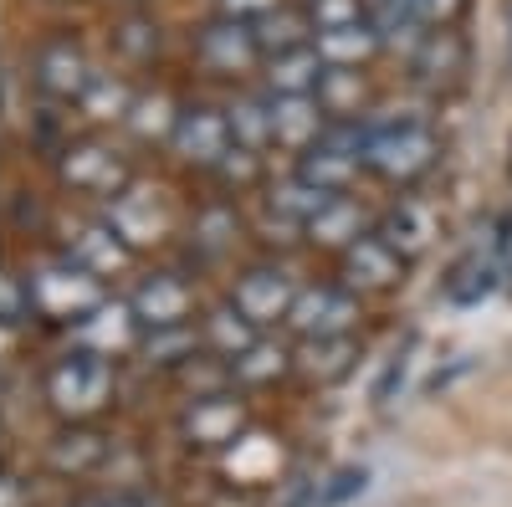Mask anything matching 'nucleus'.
Returning <instances> with one entry per match:
<instances>
[{
    "label": "nucleus",
    "mask_w": 512,
    "mask_h": 507,
    "mask_svg": "<svg viewBox=\"0 0 512 507\" xmlns=\"http://www.w3.org/2000/svg\"><path fill=\"white\" fill-rule=\"evenodd\" d=\"M349 338H313V349H308V369L333 379V374H344L349 369Z\"/></svg>",
    "instance_id": "obj_22"
},
{
    "label": "nucleus",
    "mask_w": 512,
    "mask_h": 507,
    "mask_svg": "<svg viewBox=\"0 0 512 507\" xmlns=\"http://www.w3.org/2000/svg\"><path fill=\"white\" fill-rule=\"evenodd\" d=\"M379 241L395 251V257H420L425 246H431V216L415 205V200H400L390 216L379 226Z\"/></svg>",
    "instance_id": "obj_10"
},
{
    "label": "nucleus",
    "mask_w": 512,
    "mask_h": 507,
    "mask_svg": "<svg viewBox=\"0 0 512 507\" xmlns=\"http://www.w3.org/2000/svg\"><path fill=\"white\" fill-rule=\"evenodd\" d=\"M236 426H241V405L226 400V395H205L195 400L190 420H185V431L205 446H221V441H236Z\"/></svg>",
    "instance_id": "obj_11"
},
{
    "label": "nucleus",
    "mask_w": 512,
    "mask_h": 507,
    "mask_svg": "<svg viewBox=\"0 0 512 507\" xmlns=\"http://www.w3.org/2000/svg\"><path fill=\"white\" fill-rule=\"evenodd\" d=\"M308 231H313V241H333V246H338V241L359 236V210H354L349 200H333V205L323 210V216H318Z\"/></svg>",
    "instance_id": "obj_20"
},
{
    "label": "nucleus",
    "mask_w": 512,
    "mask_h": 507,
    "mask_svg": "<svg viewBox=\"0 0 512 507\" xmlns=\"http://www.w3.org/2000/svg\"><path fill=\"white\" fill-rule=\"evenodd\" d=\"M349 277L364 282V287H390L400 277V257L379 236H359L349 246Z\"/></svg>",
    "instance_id": "obj_13"
},
{
    "label": "nucleus",
    "mask_w": 512,
    "mask_h": 507,
    "mask_svg": "<svg viewBox=\"0 0 512 507\" xmlns=\"http://www.w3.org/2000/svg\"><path fill=\"white\" fill-rule=\"evenodd\" d=\"M313 98L323 103V113H344V108H354V103H359V72H349V67H328Z\"/></svg>",
    "instance_id": "obj_19"
},
{
    "label": "nucleus",
    "mask_w": 512,
    "mask_h": 507,
    "mask_svg": "<svg viewBox=\"0 0 512 507\" xmlns=\"http://www.w3.org/2000/svg\"><path fill=\"white\" fill-rule=\"evenodd\" d=\"M313 16H318V31L354 26L359 21V0H313Z\"/></svg>",
    "instance_id": "obj_26"
},
{
    "label": "nucleus",
    "mask_w": 512,
    "mask_h": 507,
    "mask_svg": "<svg viewBox=\"0 0 512 507\" xmlns=\"http://www.w3.org/2000/svg\"><path fill=\"white\" fill-rule=\"evenodd\" d=\"M297 292H292V277L287 272H272V267H256L241 277L236 287V313H246L251 323H272L277 313H292Z\"/></svg>",
    "instance_id": "obj_6"
},
{
    "label": "nucleus",
    "mask_w": 512,
    "mask_h": 507,
    "mask_svg": "<svg viewBox=\"0 0 512 507\" xmlns=\"http://www.w3.org/2000/svg\"><path fill=\"white\" fill-rule=\"evenodd\" d=\"M175 144H180L185 159L216 164L221 154H231V118L216 113V108H185L175 118Z\"/></svg>",
    "instance_id": "obj_5"
},
{
    "label": "nucleus",
    "mask_w": 512,
    "mask_h": 507,
    "mask_svg": "<svg viewBox=\"0 0 512 507\" xmlns=\"http://www.w3.org/2000/svg\"><path fill=\"white\" fill-rule=\"evenodd\" d=\"M492 287H497V262H482V257H472V262H461V267L446 277V298L466 308V303H482Z\"/></svg>",
    "instance_id": "obj_16"
},
{
    "label": "nucleus",
    "mask_w": 512,
    "mask_h": 507,
    "mask_svg": "<svg viewBox=\"0 0 512 507\" xmlns=\"http://www.w3.org/2000/svg\"><path fill=\"white\" fill-rule=\"evenodd\" d=\"M31 303H41L57 318H77V313H98V282L77 267H41L31 282Z\"/></svg>",
    "instance_id": "obj_3"
},
{
    "label": "nucleus",
    "mask_w": 512,
    "mask_h": 507,
    "mask_svg": "<svg viewBox=\"0 0 512 507\" xmlns=\"http://www.w3.org/2000/svg\"><path fill=\"white\" fill-rule=\"evenodd\" d=\"M210 338H216V349H221V354H231V359H241V354H251V349H256V338H251V318H246V313H236V308H226V313L210 318Z\"/></svg>",
    "instance_id": "obj_18"
},
{
    "label": "nucleus",
    "mask_w": 512,
    "mask_h": 507,
    "mask_svg": "<svg viewBox=\"0 0 512 507\" xmlns=\"http://www.w3.org/2000/svg\"><path fill=\"white\" fill-rule=\"evenodd\" d=\"M256 47H272L277 57H287V52H303V21L297 16H267V26L256 31Z\"/></svg>",
    "instance_id": "obj_21"
},
{
    "label": "nucleus",
    "mask_w": 512,
    "mask_h": 507,
    "mask_svg": "<svg viewBox=\"0 0 512 507\" xmlns=\"http://www.w3.org/2000/svg\"><path fill=\"white\" fill-rule=\"evenodd\" d=\"M0 323H21V282L16 277L0 282Z\"/></svg>",
    "instance_id": "obj_30"
},
{
    "label": "nucleus",
    "mask_w": 512,
    "mask_h": 507,
    "mask_svg": "<svg viewBox=\"0 0 512 507\" xmlns=\"http://www.w3.org/2000/svg\"><path fill=\"white\" fill-rule=\"evenodd\" d=\"M185 308H190V292H185L180 277H169V272L149 277V282L134 292V313H139L144 323H154V328H180Z\"/></svg>",
    "instance_id": "obj_8"
},
{
    "label": "nucleus",
    "mask_w": 512,
    "mask_h": 507,
    "mask_svg": "<svg viewBox=\"0 0 512 507\" xmlns=\"http://www.w3.org/2000/svg\"><path fill=\"white\" fill-rule=\"evenodd\" d=\"M231 134H241L246 144L267 139V134H272V108H262V103H241V108H231Z\"/></svg>",
    "instance_id": "obj_24"
},
{
    "label": "nucleus",
    "mask_w": 512,
    "mask_h": 507,
    "mask_svg": "<svg viewBox=\"0 0 512 507\" xmlns=\"http://www.w3.org/2000/svg\"><path fill=\"white\" fill-rule=\"evenodd\" d=\"M88 103H93L103 118H113V113H123V108H134L123 88H108V82H98V77H93V88H88Z\"/></svg>",
    "instance_id": "obj_28"
},
{
    "label": "nucleus",
    "mask_w": 512,
    "mask_h": 507,
    "mask_svg": "<svg viewBox=\"0 0 512 507\" xmlns=\"http://www.w3.org/2000/svg\"><path fill=\"white\" fill-rule=\"evenodd\" d=\"M410 364H415V333L405 338V344L390 354V364H384V374H379V385H374V400L379 405H390L395 400V385H405V374H410Z\"/></svg>",
    "instance_id": "obj_23"
},
{
    "label": "nucleus",
    "mask_w": 512,
    "mask_h": 507,
    "mask_svg": "<svg viewBox=\"0 0 512 507\" xmlns=\"http://www.w3.org/2000/svg\"><path fill=\"white\" fill-rule=\"evenodd\" d=\"M364 487H369L364 467H333V472H323L318 482H308L303 492H297L292 507H344V502L364 497Z\"/></svg>",
    "instance_id": "obj_12"
},
{
    "label": "nucleus",
    "mask_w": 512,
    "mask_h": 507,
    "mask_svg": "<svg viewBox=\"0 0 512 507\" xmlns=\"http://www.w3.org/2000/svg\"><path fill=\"white\" fill-rule=\"evenodd\" d=\"M103 236H108V231H88V236H82V251H88L98 267H118V262H123V251H118L113 241H103Z\"/></svg>",
    "instance_id": "obj_29"
},
{
    "label": "nucleus",
    "mask_w": 512,
    "mask_h": 507,
    "mask_svg": "<svg viewBox=\"0 0 512 507\" xmlns=\"http://www.w3.org/2000/svg\"><path fill=\"white\" fill-rule=\"evenodd\" d=\"M98 456H103L98 436H67V441L52 451V461H57V467H72V472H88Z\"/></svg>",
    "instance_id": "obj_25"
},
{
    "label": "nucleus",
    "mask_w": 512,
    "mask_h": 507,
    "mask_svg": "<svg viewBox=\"0 0 512 507\" xmlns=\"http://www.w3.org/2000/svg\"><path fill=\"white\" fill-rule=\"evenodd\" d=\"M277 369H282V354H272V349H262V344L236 359V374H241V379H267V374H277Z\"/></svg>",
    "instance_id": "obj_27"
},
{
    "label": "nucleus",
    "mask_w": 512,
    "mask_h": 507,
    "mask_svg": "<svg viewBox=\"0 0 512 507\" xmlns=\"http://www.w3.org/2000/svg\"><path fill=\"white\" fill-rule=\"evenodd\" d=\"M287 323L303 333L308 344L313 338H344V328L354 323V298L338 287H308V292H297Z\"/></svg>",
    "instance_id": "obj_4"
},
{
    "label": "nucleus",
    "mask_w": 512,
    "mask_h": 507,
    "mask_svg": "<svg viewBox=\"0 0 512 507\" xmlns=\"http://www.w3.org/2000/svg\"><path fill=\"white\" fill-rule=\"evenodd\" d=\"M62 175H67L72 185H108V180H113V154L98 149V144H82V149L67 154Z\"/></svg>",
    "instance_id": "obj_17"
},
{
    "label": "nucleus",
    "mask_w": 512,
    "mask_h": 507,
    "mask_svg": "<svg viewBox=\"0 0 512 507\" xmlns=\"http://www.w3.org/2000/svg\"><path fill=\"white\" fill-rule=\"evenodd\" d=\"M456 6H461V0H415V16L420 21H446Z\"/></svg>",
    "instance_id": "obj_31"
},
{
    "label": "nucleus",
    "mask_w": 512,
    "mask_h": 507,
    "mask_svg": "<svg viewBox=\"0 0 512 507\" xmlns=\"http://www.w3.org/2000/svg\"><path fill=\"white\" fill-rule=\"evenodd\" d=\"M267 108H272V139H282V144H313L328 129L323 103L313 93H303V98H272Z\"/></svg>",
    "instance_id": "obj_9"
},
{
    "label": "nucleus",
    "mask_w": 512,
    "mask_h": 507,
    "mask_svg": "<svg viewBox=\"0 0 512 507\" xmlns=\"http://www.w3.org/2000/svg\"><path fill=\"white\" fill-rule=\"evenodd\" d=\"M200 52H205V62H216V67H246L251 52H256V31H246L241 21H216L200 36Z\"/></svg>",
    "instance_id": "obj_15"
},
{
    "label": "nucleus",
    "mask_w": 512,
    "mask_h": 507,
    "mask_svg": "<svg viewBox=\"0 0 512 507\" xmlns=\"http://www.w3.org/2000/svg\"><path fill=\"white\" fill-rule=\"evenodd\" d=\"M36 82L57 98H72V93H88L93 77H88V62L77 57L72 41H52V47L36 52Z\"/></svg>",
    "instance_id": "obj_7"
},
{
    "label": "nucleus",
    "mask_w": 512,
    "mask_h": 507,
    "mask_svg": "<svg viewBox=\"0 0 512 507\" xmlns=\"http://www.w3.org/2000/svg\"><path fill=\"white\" fill-rule=\"evenodd\" d=\"M431 154H436V139H431V129H425L420 113L400 108V113L364 118V159L374 169H384V175L410 180V175H420V169L431 164Z\"/></svg>",
    "instance_id": "obj_1"
},
{
    "label": "nucleus",
    "mask_w": 512,
    "mask_h": 507,
    "mask_svg": "<svg viewBox=\"0 0 512 507\" xmlns=\"http://www.w3.org/2000/svg\"><path fill=\"white\" fill-rule=\"evenodd\" d=\"M226 6L236 11V21L246 16V11H272V0H226Z\"/></svg>",
    "instance_id": "obj_33"
},
{
    "label": "nucleus",
    "mask_w": 512,
    "mask_h": 507,
    "mask_svg": "<svg viewBox=\"0 0 512 507\" xmlns=\"http://www.w3.org/2000/svg\"><path fill=\"white\" fill-rule=\"evenodd\" d=\"M103 318H113V313L103 308ZM88 333H108V338H123V323H88Z\"/></svg>",
    "instance_id": "obj_34"
},
{
    "label": "nucleus",
    "mask_w": 512,
    "mask_h": 507,
    "mask_svg": "<svg viewBox=\"0 0 512 507\" xmlns=\"http://www.w3.org/2000/svg\"><path fill=\"white\" fill-rule=\"evenodd\" d=\"M82 507H149L139 497H93V502H82Z\"/></svg>",
    "instance_id": "obj_32"
},
{
    "label": "nucleus",
    "mask_w": 512,
    "mask_h": 507,
    "mask_svg": "<svg viewBox=\"0 0 512 507\" xmlns=\"http://www.w3.org/2000/svg\"><path fill=\"white\" fill-rule=\"evenodd\" d=\"M379 47V31L354 21V26H333V31H318V57L328 67H349V62H364L369 52Z\"/></svg>",
    "instance_id": "obj_14"
},
{
    "label": "nucleus",
    "mask_w": 512,
    "mask_h": 507,
    "mask_svg": "<svg viewBox=\"0 0 512 507\" xmlns=\"http://www.w3.org/2000/svg\"><path fill=\"white\" fill-rule=\"evenodd\" d=\"M47 390L57 400V410L67 415H88L108 400V359L93 354V349H72L67 359H57Z\"/></svg>",
    "instance_id": "obj_2"
}]
</instances>
